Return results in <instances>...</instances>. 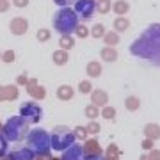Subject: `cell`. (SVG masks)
<instances>
[{
    "label": "cell",
    "mask_w": 160,
    "mask_h": 160,
    "mask_svg": "<svg viewBox=\"0 0 160 160\" xmlns=\"http://www.w3.org/2000/svg\"><path fill=\"white\" fill-rule=\"evenodd\" d=\"M132 53L149 61L160 59V34H153L148 30L141 39L132 45Z\"/></svg>",
    "instance_id": "obj_1"
},
{
    "label": "cell",
    "mask_w": 160,
    "mask_h": 160,
    "mask_svg": "<svg viewBox=\"0 0 160 160\" xmlns=\"http://www.w3.org/2000/svg\"><path fill=\"white\" fill-rule=\"evenodd\" d=\"M2 133L6 135L7 141L11 142H20L27 137L29 133V123L23 119L22 116H12L4 123V128H2Z\"/></svg>",
    "instance_id": "obj_2"
},
{
    "label": "cell",
    "mask_w": 160,
    "mask_h": 160,
    "mask_svg": "<svg viewBox=\"0 0 160 160\" xmlns=\"http://www.w3.org/2000/svg\"><path fill=\"white\" fill-rule=\"evenodd\" d=\"M27 148L32 149L36 155L39 153H48L52 149L50 146V133L45 130V128H34V130H29L27 133Z\"/></svg>",
    "instance_id": "obj_3"
},
{
    "label": "cell",
    "mask_w": 160,
    "mask_h": 160,
    "mask_svg": "<svg viewBox=\"0 0 160 160\" xmlns=\"http://www.w3.org/2000/svg\"><path fill=\"white\" fill-rule=\"evenodd\" d=\"M77 22H78V18H77L75 11H71L69 7H62L61 11L55 12L53 27L62 36H69L73 30H77Z\"/></svg>",
    "instance_id": "obj_4"
},
{
    "label": "cell",
    "mask_w": 160,
    "mask_h": 160,
    "mask_svg": "<svg viewBox=\"0 0 160 160\" xmlns=\"http://www.w3.org/2000/svg\"><path fill=\"white\" fill-rule=\"evenodd\" d=\"M71 144H75V135L73 132L69 130L68 126H62L59 125L53 128L50 135V146L55 151H64L66 148H69Z\"/></svg>",
    "instance_id": "obj_5"
},
{
    "label": "cell",
    "mask_w": 160,
    "mask_h": 160,
    "mask_svg": "<svg viewBox=\"0 0 160 160\" xmlns=\"http://www.w3.org/2000/svg\"><path fill=\"white\" fill-rule=\"evenodd\" d=\"M20 116L29 125H32V123H39L43 119V110H41V107L36 102H27L20 107Z\"/></svg>",
    "instance_id": "obj_6"
},
{
    "label": "cell",
    "mask_w": 160,
    "mask_h": 160,
    "mask_svg": "<svg viewBox=\"0 0 160 160\" xmlns=\"http://www.w3.org/2000/svg\"><path fill=\"white\" fill-rule=\"evenodd\" d=\"M94 9H96L94 0H77L75 2V14H78L84 20H89L92 16Z\"/></svg>",
    "instance_id": "obj_7"
},
{
    "label": "cell",
    "mask_w": 160,
    "mask_h": 160,
    "mask_svg": "<svg viewBox=\"0 0 160 160\" xmlns=\"http://www.w3.org/2000/svg\"><path fill=\"white\" fill-rule=\"evenodd\" d=\"M61 160H84V148L80 144H71L62 151Z\"/></svg>",
    "instance_id": "obj_8"
},
{
    "label": "cell",
    "mask_w": 160,
    "mask_h": 160,
    "mask_svg": "<svg viewBox=\"0 0 160 160\" xmlns=\"http://www.w3.org/2000/svg\"><path fill=\"white\" fill-rule=\"evenodd\" d=\"M36 158V153L29 148H20V149H14L12 153H7L6 160H34Z\"/></svg>",
    "instance_id": "obj_9"
},
{
    "label": "cell",
    "mask_w": 160,
    "mask_h": 160,
    "mask_svg": "<svg viewBox=\"0 0 160 160\" xmlns=\"http://www.w3.org/2000/svg\"><path fill=\"white\" fill-rule=\"evenodd\" d=\"M16 98H18V89L14 86H2L0 87V102L16 100Z\"/></svg>",
    "instance_id": "obj_10"
},
{
    "label": "cell",
    "mask_w": 160,
    "mask_h": 160,
    "mask_svg": "<svg viewBox=\"0 0 160 160\" xmlns=\"http://www.w3.org/2000/svg\"><path fill=\"white\" fill-rule=\"evenodd\" d=\"M144 135H146V139H149V141H158L160 139V126L155 125V123H149V125L144 126Z\"/></svg>",
    "instance_id": "obj_11"
},
{
    "label": "cell",
    "mask_w": 160,
    "mask_h": 160,
    "mask_svg": "<svg viewBox=\"0 0 160 160\" xmlns=\"http://www.w3.org/2000/svg\"><path fill=\"white\" fill-rule=\"evenodd\" d=\"M82 148H84V155H102V148H100L96 139L87 141L86 146H82Z\"/></svg>",
    "instance_id": "obj_12"
},
{
    "label": "cell",
    "mask_w": 160,
    "mask_h": 160,
    "mask_svg": "<svg viewBox=\"0 0 160 160\" xmlns=\"http://www.w3.org/2000/svg\"><path fill=\"white\" fill-rule=\"evenodd\" d=\"M73 89L69 86H61L57 89V96H59V100H62V102H66V100H71L73 98Z\"/></svg>",
    "instance_id": "obj_13"
},
{
    "label": "cell",
    "mask_w": 160,
    "mask_h": 160,
    "mask_svg": "<svg viewBox=\"0 0 160 160\" xmlns=\"http://www.w3.org/2000/svg\"><path fill=\"white\" fill-rule=\"evenodd\" d=\"M29 92L36 98V100H43V98H45V94H46L43 87H38V86H36L34 80H32V82L29 84Z\"/></svg>",
    "instance_id": "obj_14"
},
{
    "label": "cell",
    "mask_w": 160,
    "mask_h": 160,
    "mask_svg": "<svg viewBox=\"0 0 160 160\" xmlns=\"http://www.w3.org/2000/svg\"><path fill=\"white\" fill-rule=\"evenodd\" d=\"M91 100H92V105H105L107 103V100H109V96H107V92H103V91H94L92 92V96H91Z\"/></svg>",
    "instance_id": "obj_15"
},
{
    "label": "cell",
    "mask_w": 160,
    "mask_h": 160,
    "mask_svg": "<svg viewBox=\"0 0 160 160\" xmlns=\"http://www.w3.org/2000/svg\"><path fill=\"white\" fill-rule=\"evenodd\" d=\"M11 29H12V32H14V34H23V32L27 30V22L18 18V20H14V22H12Z\"/></svg>",
    "instance_id": "obj_16"
},
{
    "label": "cell",
    "mask_w": 160,
    "mask_h": 160,
    "mask_svg": "<svg viewBox=\"0 0 160 160\" xmlns=\"http://www.w3.org/2000/svg\"><path fill=\"white\" fill-rule=\"evenodd\" d=\"M7 153H9V141H7L6 135L0 132V158L7 157Z\"/></svg>",
    "instance_id": "obj_17"
},
{
    "label": "cell",
    "mask_w": 160,
    "mask_h": 160,
    "mask_svg": "<svg viewBox=\"0 0 160 160\" xmlns=\"http://www.w3.org/2000/svg\"><path fill=\"white\" fill-rule=\"evenodd\" d=\"M121 151L116 148V144H110L109 149H107V160H119Z\"/></svg>",
    "instance_id": "obj_18"
},
{
    "label": "cell",
    "mask_w": 160,
    "mask_h": 160,
    "mask_svg": "<svg viewBox=\"0 0 160 160\" xmlns=\"http://www.w3.org/2000/svg\"><path fill=\"white\" fill-rule=\"evenodd\" d=\"M100 110H98L96 105H87L86 107V118H89L91 121H94V118H98Z\"/></svg>",
    "instance_id": "obj_19"
},
{
    "label": "cell",
    "mask_w": 160,
    "mask_h": 160,
    "mask_svg": "<svg viewBox=\"0 0 160 160\" xmlns=\"http://www.w3.org/2000/svg\"><path fill=\"white\" fill-rule=\"evenodd\" d=\"M139 105H141L139 98H135V96H128L126 98V109L128 110H137Z\"/></svg>",
    "instance_id": "obj_20"
},
{
    "label": "cell",
    "mask_w": 160,
    "mask_h": 160,
    "mask_svg": "<svg viewBox=\"0 0 160 160\" xmlns=\"http://www.w3.org/2000/svg\"><path fill=\"white\" fill-rule=\"evenodd\" d=\"M73 135H75V139H86L87 137L86 126H77V128L73 130Z\"/></svg>",
    "instance_id": "obj_21"
},
{
    "label": "cell",
    "mask_w": 160,
    "mask_h": 160,
    "mask_svg": "<svg viewBox=\"0 0 160 160\" xmlns=\"http://www.w3.org/2000/svg\"><path fill=\"white\" fill-rule=\"evenodd\" d=\"M100 71H102V68H100V64H96V62H91L89 68H87V73L91 75V77H98Z\"/></svg>",
    "instance_id": "obj_22"
},
{
    "label": "cell",
    "mask_w": 160,
    "mask_h": 160,
    "mask_svg": "<svg viewBox=\"0 0 160 160\" xmlns=\"http://www.w3.org/2000/svg\"><path fill=\"white\" fill-rule=\"evenodd\" d=\"M102 116L105 118V119H114L116 118V109H112V107H105V109L102 110Z\"/></svg>",
    "instance_id": "obj_23"
},
{
    "label": "cell",
    "mask_w": 160,
    "mask_h": 160,
    "mask_svg": "<svg viewBox=\"0 0 160 160\" xmlns=\"http://www.w3.org/2000/svg\"><path fill=\"white\" fill-rule=\"evenodd\" d=\"M53 59H55L57 64H64L66 61H68V55H66L64 52H57V53H53Z\"/></svg>",
    "instance_id": "obj_24"
},
{
    "label": "cell",
    "mask_w": 160,
    "mask_h": 160,
    "mask_svg": "<svg viewBox=\"0 0 160 160\" xmlns=\"http://www.w3.org/2000/svg\"><path fill=\"white\" fill-rule=\"evenodd\" d=\"M86 130H87V133H98V132H100V125H98L96 121H91V123L86 126Z\"/></svg>",
    "instance_id": "obj_25"
},
{
    "label": "cell",
    "mask_w": 160,
    "mask_h": 160,
    "mask_svg": "<svg viewBox=\"0 0 160 160\" xmlns=\"http://www.w3.org/2000/svg\"><path fill=\"white\" fill-rule=\"evenodd\" d=\"M61 46H64V48H71V46H73V39H71L69 36H62V38H61Z\"/></svg>",
    "instance_id": "obj_26"
},
{
    "label": "cell",
    "mask_w": 160,
    "mask_h": 160,
    "mask_svg": "<svg viewBox=\"0 0 160 160\" xmlns=\"http://www.w3.org/2000/svg\"><path fill=\"white\" fill-rule=\"evenodd\" d=\"M102 55H103V59H107V61H114V59H116V52L107 48V50L102 52Z\"/></svg>",
    "instance_id": "obj_27"
},
{
    "label": "cell",
    "mask_w": 160,
    "mask_h": 160,
    "mask_svg": "<svg viewBox=\"0 0 160 160\" xmlns=\"http://www.w3.org/2000/svg\"><path fill=\"white\" fill-rule=\"evenodd\" d=\"M57 6H61V7H69V4H75L77 0H53Z\"/></svg>",
    "instance_id": "obj_28"
},
{
    "label": "cell",
    "mask_w": 160,
    "mask_h": 160,
    "mask_svg": "<svg viewBox=\"0 0 160 160\" xmlns=\"http://www.w3.org/2000/svg\"><path fill=\"white\" fill-rule=\"evenodd\" d=\"M53 157L50 155V151L48 153H39V155H36V158L34 160H52Z\"/></svg>",
    "instance_id": "obj_29"
},
{
    "label": "cell",
    "mask_w": 160,
    "mask_h": 160,
    "mask_svg": "<svg viewBox=\"0 0 160 160\" xmlns=\"http://www.w3.org/2000/svg\"><path fill=\"white\" fill-rule=\"evenodd\" d=\"M91 91V84L89 82H80V92H89Z\"/></svg>",
    "instance_id": "obj_30"
},
{
    "label": "cell",
    "mask_w": 160,
    "mask_h": 160,
    "mask_svg": "<svg viewBox=\"0 0 160 160\" xmlns=\"http://www.w3.org/2000/svg\"><path fill=\"white\" fill-rule=\"evenodd\" d=\"M116 27H118L119 30H123V29L128 27V22H126V20H118V22H116Z\"/></svg>",
    "instance_id": "obj_31"
},
{
    "label": "cell",
    "mask_w": 160,
    "mask_h": 160,
    "mask_svg": "<svg viewBox=\"0 0 160 160\" xmlns=\"http://www.w3.org/2000/svg\"><path fill=\"white\" fill-rule=\"evenodd\" d=\"M116 9H118V12H123V11H126V9H128V6H126V2H118Z\"/></svg>",
    "instance_id": "obj_32"
},
{
    "label": "cell",
    "mask_w": 160,
    "mask_h": 160,
    "mask_svg": "<svg viewBox=\"0 0 160 160\" xmlns=\"http://www.w3.org/2000/svg\"><path fill=\"white\" fill-rule=\"evenodd\" d=\"M142 148H144V149H153V141L144 139V141H142Z\"/></svg>",
    "instance_id": "obj_33"
},
{
    "label": "cell",
    "mask_w": 160,
    "mask_h": 160,
    "mask_svg": "<svg viewBox=\"0 0 160 160\" xmlns=\"http://www.w3.org/2000/svg\"><path fill=\"white\" fill-rule=\"evenodd\" d=\"M149 160H160V151L158 149H153V151L149 153Z\"/></svg>",
    "instance_id": "obj_34"
},
{
    "label": "cell",
    "mask_w": 160,
    "mask_h": 160,
    "mask_svg": "<svg viewBox=\"0 0 160 160\" xmlns=\"http://www.w3.org/2000/svg\"><path fill=\"white\" fill-rule=\"evenodd\" d=\"M84 160H107V158H103L102 155H87Z\"/></svg>",
    "instance_id": "obj_35"
},
{
    "label": "cell",
    "mask_w": 160,
    "mask_h": 160,
    "mask_svg": "<svg viewBox=\"0 0 160 160\" xmlns=\"http://www.w3.org/2000/svg\"><path fill=\"white\" fill-rule=\"evenodd\" d=\"M38 38H39L41 41L48 39V30H39V34H38Z\"/></svg>",
    "instance_id": "obj_36"
},
{
    "label": "cell",
    "mask_w": 160,
    "mask_h": 160,
    "mask_svg": "<svg viewBox=\"0 0 160 160\" xmlns=\"http://www.w3.org/2000/svg\"><path fill=\"white\" fill-rule=\"evenodd\" d=\"M4 59H6V62H11L12 59H14V53L12 52H7L6 55H4Z\"/></svg>",
    "instance_id": "obj_37"
},
{
    "label": "cell",
    "mask_w": 160,
    "mask_h": 160,
    "mask_svg": "<svg viewBox=\"0 0 160 160\" xmlns=\"http://www.w3.org/2000/svg\"><path fill=\"white\" fill-rule=\"evenodd\" d=\"M102 27H100V25H98V27H94V29H92V36H102Z\"/></svg>",
    "instance_id": "obj_38"
},
{
    "label": "cell",
    "mask_w": 160,
    "mask_h": 160,
    "mask_svg": "<svg viewBox=\"0 0 160 160\" xmlns=\"http://www.w3.org/2000/svg\"><path fill=\"white\" fill-rule=\"evenodd\" d=\"M14 4L18 7H23V6H27V0H14Z\"/></svg>",
    "instance_id": "obj_39"
},
{
    "label": "cell",
    "mask_w": 160,
    "mask_h": 160,
    "mask_svg": "<svg viewBox=\"0 0 160 160\" xmlns=\"http://www.w3.org/2000/svg\"><path fill=\"white\" fill-rule=\"evenodd\" d=\"M116 41H118L116 36H107V43H116Z\"/></svg>",
    "instance_id": "obj_40"
},
{
    "label": "cell",
    "mask_w": 160,
    "mask_h": 160,
    "mask_svg": "<svg viewBox=\"0 0 160 160\" xmlns=\"http://www.w3.org/2000/svg\"><path fill=\"white\" fill-rule=\"evenodd\" d=\"M77 30H78V36H82V38H84V36L87 34V30L84 29V27H80V29H77Z\"/></svg>",
    "instance_id": "obj_41"
},
{
    "label": "cell",
    "mask_w": 160,
    "mask_h": 160,
    "mask_svg": "<svg viewBox=\"0 0 160 160\" xmlns=\"http://www.w3.org/2000/svg\"><path fill=\"white\" fill-rule=\"evenodd\" d=\"M6 2H4V0H0V11H4V9H6Z\"/></svg>",
    "instance_id": "obj_42"
},
{
    "label": "cell",
    "mask_w": 160,
    "mask_h": 160,
    "mask_svg": "<svg viewBox=\"0 0 160 160\" xmlns=\"http://www.w3.org/2000/svg\"><path fill=\"white\" fill-rule=\"evenodd\" d=\"M25 82H27V78H25V77H20V78H18V84H25Z\"/></svg>",
    "instance_id": "obj_43"
},
{
    "label": "cell",
    "mask_w": 160,
    "mask_h": 160,
    "mask_svg": "<svg viewBox=\"0 0 160 160\" xmlns=\"http://www.w3.org/2000/svg\"><path fill=\"white\" fill-rule=\"evenodd\" d=\"M141 160H149V157H148V155H142V157H141Z\"/></svg>",
    "instance_id": "obj_44"
},
{
    "label": "cell",
    "mask_w": 160,
    "mask_h": 160,
    "mask_svg": "<svg viewBox=\"0 0 160 160\" xmlns=\"http://www.w3.org/2000/svg\"><path fill=\"white\" fill-rule=\"evenodd\" d=\"M52 160H61V158H52Z\"/></svg>",
    "instance_id": "obj_45"
},
{
    "label": "cell",
    "mask_w": 160,
    "mask_h": 160,
    "mask_svg": "<svg viewBox=\"0 0 160 160\" xmlns=\"http://www.w3.org/2000/svg\"><path fill=\"white\" fill-rule=\"evenodd\" d=\"M0 160H6V157H4V158H0Z\"/></svg>",
    "instance_id": "obj_46"
}]
</instances>
